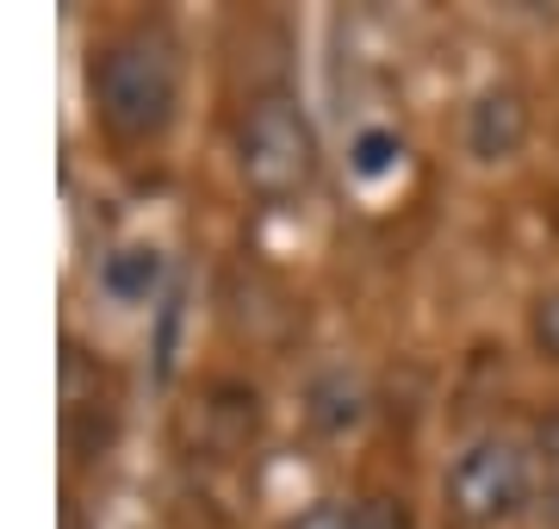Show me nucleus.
I'll return each instance as SVG.
<instances>
[{"instance_id": "obj_2", "label": "nucleus", "mask_w": 559, "mask_h": 529, "mask_svg": "<svg viewBox=\"0 0 559 529\" xmlns=\"http://www.w3.org/2000/svg\"><path fill=\"white\" fill-rule=\"evenodd\" d=\"M318 125L293 94H261L249 101L237 125V168H242V187L267 205H286L299 200L305 187L318 181Z\"/></svg>"}, {"instance_id": "obj_5", "label": "nucleus", "mask_w": 559, "mask_h": 529, "mask_svg": "<svg viewBox=\"0 0 559 529\" xmlns=\"http://www.w3.org/2000/svg\"><path fill=\"white\" fill-rule=\"evenodd\" d=\"M305 424L318 430V436H355L367 424V380L342 362L311 374V387H305Z\"/></svg>"}, {"instance_id": "obj_10", "label": "nucleus", "mask_w": 559, "mask_h": 529, "mask_svg": "<svg viewBox=\"0 0 559 529\" xmlns=\"http://www.w3.org/2000/svg\"><path fill=\"white\" fill-rule=\"evenodd\" d=\"M286 529H355V498H318V505H305Z\"/></svg>"}, {"instance_id": "obj_9", "label": "nucleus", "mask_w": 559, "mask_h": 529, "mask_svg": "<svg viewBox=\"0 0 559 529\" xmlns=\"http://www.w3.org/2000/svg\"><path fill=\"white\" fill-rule=\"evenodd\" d=\"M528 343H535L540 362H559V286H547L528 311Z\"/></svg>"}, {"instance_id": "obj_8", "label": "nucleus", "mask_w": 559, "mask_h": 529, "mask_svg": "<svg viewBox=\"0 0 559 529\" xmlns=\"http://www.w3.org/2000/svg\"><path fill=\"white\" fill-rule=\"evenodd\" d=\"M355 529H417V510L392 492H373V498H355Z\"/></svg>"}, {"instance_id": "obj_6", "label": "nucleus", "mask_w": 559, "mask_h": 529, "mask_svg": "<svg viewBox=\"0 0 559 529\" xmlns=\"http://www.w3.org/2000/svg\"><path fill=\"white\" fill-rule=\"evenodd\" d=\"M162 286V249L156 244H119L100 262V293L119 306H150Z\"/></svg>"}, {"instance_id": "obj_4", "label": "nucleus", "mask_w": 559, "mask_h": 529, "mask_svg": "<svg viewBox=\"0 0 559 529\" xmlns=\"http://www.w3.org/2000/svg\"><path fill=\"white\" fill-rule=\"evenodd\" d=\"M522 143H528V101H522V87H510V82L479 87L473 106H466V156L498 168L510 156H522Z\"/></svg>"}, {"instance_id": "obj_3", "label": "nucleus", "mask_w": 559, "mask_h": 529, "mask_svg": "<svg viewBox=\"0 0 559 529\" xmlns=\"http://www.w3.org/2000/svg\"><path fill=\"white\" fill-rule=\"evenodd\" d=\"M528 492H535V455H528L516 436H503V430L473 436V443L448 461V473H441V505H448V517L466 524V529L510 524V517L528 505Z\"/></svg>"}, {"instance_id": "obj_11", "label": "nucleus", "mask_w": 559, "mask_h": 529, "mask_svg": "<svg viewBox=\"0 0 559 529\" xmlns=\"http://www.w3.org/2000/svg\"><path fill=\"white\" fill-rule=\"evenodd\" d=\"M540 443H547V455H554V461H559V418H554V424H547V430H540Z\"/></svg>"}, {"instance_id": "obj_7", "label": "nucleus", "mask_w": 559, "mask_h": 529, "mask_svg": "<svg viewBox=\"0 0 559 529\" xmlns=\"http://www.w3.org/2000/svg\"><path fill=\"white\" fill-rule=\"evenodd\" d=\"M399 163H404V138L392 125H360L355 138H348V175L355 181H380Z\"/></svg>"}, {"instance_id": "obj_1", "label": "nucleus", "mask_w": 559, "mask_h": 529, "mask_svg": "<svg viewBox=\"0 0 559 529\" xmlns=\"http://www.w3.org/2000/svg\"><path fill=\"white\" fill-rule=\"evenodd\" d=\"M94 113L112 138L150 143L175 125L180 106V50L162 25H131L119 38H106L87 69Z\"/></svg>"}]
</instances>
